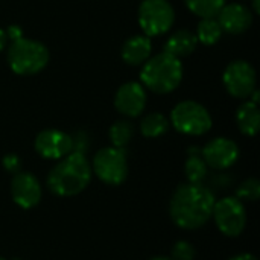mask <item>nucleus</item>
<instances>
[{
	"label": "nucleus",
	"mask_w": 260,
	"mask_h": 260,
	"mask_svg": "<svg viewBox=\"0 0 260 260\" xmlns=\"http://www.w3.org/2000/svg\"><path fill=\"white\" fill-rule=\"evenodd\" d=\"M88 148V137L85 133L79 131L75 133V136H72V152H79V154H85Z\"/></svg>",
	"instance_id": "a878e982"
},
{
	"label": "nucleus",
	"mask_w": 260,
	"mask_h": 260,
	"mask_svg": "<svg viewBox=\"0 0 260 260\" xmlns=\"http://www.w3.org/2000/svg\"><path fill=\"white\" fill-rule=\"evenodd\" d=\"M186 5L195 15L201 18H210L219 14L225 5V0H186Z\"/></svg>",
	"instance_id": "4be33fe9"
},
{
	"label": "nucleus",
	"mask_w": 260,
	"mask_h": 260,
	"mask_svg": "<svg viewBox=\"0 0 260 260\" xmlns=\"http://www.w3.org/2000/svg\"><path fill=\"white\" fill-rule=\"evenodd\" d=\"M91 172L108 186H120L128 177V161L125 151L108 146L99 149L91 163Z\"/></svg>",
	"instance_id": "423d86ee"
},
{
	"label": "nucleus",
	"mask_w": 260,
	"mask_h": 260,
	"mask_svg": "<svg viewBox=\"0 0 260 260\" xmlns=\"http://www.w3.org/2000/svg\"><path fill=\"white\" fill-rule=\"evenodd\" d=\"M224 85L227 91L238 99H245L250 98V94L256 90V70L254 67L244 61V59H236L232 61L222 75Z\"/></svg>",
	"instance_id": "1a4fd4ad"
},
{
	"label": "nucleus",
	"mask_w": 260,
	"mask_h": 260,
	"mask_svg": "<svg viewBox=\"0 0 260 260\" xmlns=\"http://www.w3.org/2000/svg\"><path fill=\"white\" fill-rule=\"evenodd\" d=\"M152 52L151 38L143 35H133L122 46V59L129 66L143 64Z\"/></svg>",
	"instance_id": "2eb2a0df"
},
{
	"label": "nucleus",
	"mask_w": 260,
	"mask_h": 260,
	"mask_svg": "<svg viewBox=\"0 0 260 260\" xmlns=\"http://www.w3.org/2000/svg\"><path fill=\"white\" fill-rule=\"evenodd\" d=\"M218 230L227 238H238L247 225V210L236 197H225L215 201L212 213Z\"/></svg>",
	"instance_id": "6e6552de"
},
{
	"label": "nucleus",
	"mask_w": 260,
	"mask_h": 260,
	"mask_svg": "<svg viewBox=\"0 0 260 260\" xmlns=\"http://www.w3.org/2000/svg\"><path fill=\"white\" fill-rule=\"evenodd\" d=\"M259 2L260 0H253V9H254V12H256V14H259V11H260Z\"/></svg>",
	"instance_id": "c756f323"
},
{
	"label": "nucleus",
	"mask_w": 260,
	"mask_h": 260,
	"mask_svg": "<svg viewBox=\"0 0 260 260\" xmlns=\"http://www.w3.org/2000/svg\"><path fill=\"white\" fill-rule=\"evenodd\" d=\"M91 165L85 154L70 152L50 169L47 189L56 197H75L87 189L91 181Z\"/></svg>",
	"instance_id": "f03ea898"
},
{
	"label": "nucleus",
	"mask_w": 260,
	"mask_h": 260,
	"mask_svg": "<svg viewBox=\"0 0 260 260\" xmlns=\"http://www.w3.org/2000/svg\"><path fill=\"white\" fill-rule=\"evenodd\" d=\"M201 157L209 168L224 171L238 161L239 146L232 139L216 137L201 149Z\"/></svg>",
	"instance_id": "9d476101"
},
{
	"label": "nucleus",
	"mask_w": 260,
	"mask_h": 260,
	"mask_svg": "<svg viewBox=\"0 0 260 260\" xmlns=\"http://www.w3.org/2000/svg\"><path fill=\"white\" fill-rule=\"evenodd\" d=\"M236 198L241 201H257L260 197V183L257 178H248L236 189Z\"/></svg>",
	"instance_id": "5701e85b"
},
{
	"label": "nucleus",
	"mask_w": 260,
	"mask_h": 260,
	"mask_svg": "<svg viewBox=\"0 0 260 260\" xmlns=\"http://www.w3.org/2000/svg\"><path fill=\"white\" fill-rule=\"evenodd\" d=\"M6 41H8V38H6V34H5V30H3V29H0V52L5 49V46H6Z\"/></svg>",
	"instance_id": "c85d7f7f"
},
{
	"label": "nucleus",
	"mask_w": 260,
	"mask_h": 260,
	"mask_svg": "<svg viewBox=\"0 0 260 260\" xmlns=\"http://www.w3.org/2000/svg\"><path fill=\"white\" fill-rule=\"evenodd\" d=\"M116 110L126 117H137L146 107V91L139 82L122 84L114 96Z\"/></svg>",
	"instance_id": "ddd939ff"
},
{
	"label": "nucleus",
	"mask_w": 260,
	"mask_h": 260,
	"mask_svg": "<svg viewBox=\"0 0 260 260\" xmlns=\"http://www.w3.org/2000/svg\"><path fill=\"white\" fill-rule=\"evenodd\" d=\"M175 21V12L168 0H143L139 6V23L146 37L166 34Z\"/></svg>",
	"instance_id": "0eeeda50"
},
{
	"label": "nucleus",
	"mask_w": 260,
	"mask_h": 260,
	"mask_svg": "<svg viewBox=\"0 0 260 260\" xmlns=\"http://www.w3.org/2000/svg\"><path fill=\"white\" fill-rule=\"evenodd\" d=\"M169 129V120L161 113H149L140 122V133L146 139H157L166 134Z\"/></svg>",
	"instance_id": "6ab92c4d"
},
{
	"label": "nucleus",
	"mask_w": 260,
	"mask_h": 260,
	"mask_svg": "<svg viewBox=\"0 0 260 260\" xmlns=\"http://www.w3.org/2000/svg\"><path fill=\"white\" fill-rule=\"evenodd\" d=\"M171 257L174 260H195L197 250L190 242L178 241L171 250Z\"/></svg>",
	"instance_id": "b1692460"
},
{
	"label": "nucleus",
	"mask_w": 260,
	"mask_h": 260,
	"mask_svg": "<svg viewBox=\"0 0 260 260\" xmlns=\"http://www.w3.org/2000/svg\"><path fill=\"white\" fill-rule=\"evenodd\" d=\"M149 260H174L172 257H165V256H157V257H152Z\"/></svg>",
	"instance_id": "7c9ffc66"
},
{
	"label": "nucleus",
	"mask_w": 260,
	"mask_h": 260,
	"mask_svg": "<svg viewBox=\"0 0 260 260\" xmlns=\"http://www.w3.org/2000/svg\"><path fill=\"white\" fill-rule=\"evenodd\" d=\"M236 123L242 134L245 136H256L260 126V113L257 104L248 101L242 104L236 113Z\"/></svg>",
	"instance_id": "f3484780"
},
{
	"label": "nucleus",
	"mask_w": 260,
	"mask_h": 260,
	"mask_svg": "<svg viewBox=\"0 0 260 260\" xmlns=\"http://www.w3.org/2000/svg\"><path fill=\"white\" fill-rule=\"evenodd\" d=\"M35 151L46 160H61L72 152V136L59 129H44L35 137Z\"/></svg>",
	"instance_id": "f8f14e48"
},
{
	"label": "nucleus",
	"mask_w": 260,
	"mask_h": 260,
	"mask_svg": "<svg viewBox=\"0 0 260 260\" xmlns=\"http://www.w3.org/2000/svg\"><path fill=\"white\" fill-rule=\"evenodd\" d=\"M0 260H6V259H5V257H0Z\"/></svg>",
	"instance_id": "2f4dec72"
},
{
	"label": "nucleus",
	"mask_w": 260,
	"mask_h": 260,
	"mask_svg": "<svg viewBox=\"0 0 260 260\" xmlns=\"http://www.w3.org/2000/svg\"><path fill=\"white\" fill-rule=\"evenodd\" d=\"M5 34H6V38H9L11 41H15L18 38H23V30H21V27L18 24H11L5 30Z\"/></svg>",
	"instance_id": "bb28decb"
},
{
	"label": "nucleus",
	"mask_w": 260,
	"mask_h": 260,
	"mask_svg": "<svg viewBox=\"0 0 260 260\" xmlns=\"http://www.w3.org/2000/svg\"><path fill=\"white\" fill-rule=\"evenodd\" d=\"M11 197L12 201L24 210L37 207L43 197L38 178L30 172L15 174L11 180Z\"/></svg>",
	"instance_id": "9b49d317"
},
{
	"label": "nucleus",
	"mask_w": 260,
	"mask_h": 260,
	"mask_svg": "<svg viewBox=\"0 0 260 260\" xmlns=\"http://www.w3.org/2000/svg\"><path fill=\"white\" fill-rule=\"evenodd\" d=\"M189 157L184 165V174L187 178V183H203V180L207 177L209 166L201 157L200 148H190L187 151Z\"/></svg>",
	"instance_id": "a211bd4d"
},
{
	"label": "nucleus",
	"mask_w": 260,
	"mask_h": 260,
	"mask_svg": "<svg viewBox=\"0 0 260 260\" xmlns=\"http://www.w3.org/2000/svg\"><path fill=\"white\" fill-rule=\"evenodd\" d=\"M2 165H3V169L12 175L21 172V160L18 155L15 154H6L3 158H2Z\"/></svg>",
	"instance_id": "393cba45"
},
{
	"label": "nucleus",
	"mask_w": 260,
	"mask_h": 260,
	"mask_svg": "<svg viewBox=\"0 0 260 260\" xmlns=\"http://www.w3.org/2000/svg\"><path fill=\"white\" fill-rule=\"evenodd\" d=\"M140 79L143 85L154 93H171L183 79V64L178 58L161 52L155 56H149L143 62Z\"/></svg>",
	"instance_id": "7ed1b4c3"
},
{
	"label": "nucleus",
	"mask_w": 260,
	"mask_h": 260,
	"mask_svg": "<svg viewBox=\"0 0 260 260\" xmlns=\"http://www.w3.org/2000/svg\"><path fill=\"white\" fill-rule=\"evenodd\" d=\"M134 136V126L128 120H117L110 126L108 137L111 142V146L123 149Z\"/></svg>",
	"instance_id": "412c9836"
},
{
	"label": "nucleus",
	"mask_w": 260,
	"mask_h": 260,
	"mask_svg": "<svg viewBox=\"0 0 260 260\" xmlns=\"http://www.w3.org/2000/svg\"><path fill=\"white\" fill-rule=\"evenodd\" d=\"M222 27L219 24V21L216 20V17H210V18H203L198 24L197 29V40L201 41L206 46H212L215 43H218L222 37Z\"/></svg>",
	"instance_id": "aec40b11"
},
{
	"label": "nucleus",
	"mask_w": 260,
	"mask_h": 260,
	"mask_svg": "<svg viewBox=\"0 0 260 260\" xmlns=\"http://www.w3.org/2000/svg\"><path fill=\"white\" fill-rule=\"evenodd\" d=\"M49 62L47 47L30 38H18L8 49V64L17 75L27 76L41 72Z\"/></svg>",
	"instance_id": "20e7f679"
},
{
	"label": "nucleus",
	"mask_w": 260,
	"mask_h": 260,
	"mask_svg": "<svg viewBox=\"0 0 260 260\" xmlns=\"http://www.w3.org/2000/svg\"><path fill=\"white\" fill-rule=\"evenodd\" d=\"M197 44H198V40L193 32L187 29H180L168 38L163 52L180 59L193 53V50L197 49Z\"/></svg>",
	"instance_id": "dca6fc26"
},
{
	"label": "nucleus",
	"mask_w": 260,
	"mask_h": 260,
	"mask_svg": "<svg viewBox=\"0 0 260 260\" xmlns=\"http://www.w3.org/2000/svg\"><path fill=\"white\" fill-rule=\"evenodd\" d=\"M215 201L213 192L203 183H184L169 201L171 219L183 230H198L212 218Z\"/></svg>",
	"instance_id": "f257e3e1"
},
{
	"label": "nucleus",
	"mask_w": 260,
	"mask_h": 260,
	"mask_svg": "<svg viewBox=\"0 0 260 260\" xmlns=\"http://www.w3.org/2000/svg\"><path fill=\"white\" fill-rule=\"evenodd\" d=\"M216 20L219 21L224 32L239 35L248 30L253 24V14L247 6L241 3H230L222 6V9L216 15Z\"/></svg>",
	"instance_id": "4468645a"
},
{
	"label": "nucleus",
	"mask_w": 260,
	"mask_h": 260,
	"mask_svg": "<svg viewBox=\"0 0 260 260\" xmlns=\"http://www.w3.org/2000/svg\"><path fill=\"white\" fill-rule=\"evenodd\" d=\"M171 123L181 134L203 136L212 128V116L201 104L195 101H183L174 107Z\"/></svg>",
	"instance_id": "39448f33"
},
{
	"label": "nucleus",
	"mask_w": 260,
	"mask_h": 260,
	"mask_svg": "<svg viewBox=\"0 0 260 260\" xmlns=\"http://www.w3.org/2000/svg\"><path fill=\"white\" fill-rule=\"evenodd\" d=\"M229 260H257V257L250 254V253H241V254H236V256L230 257Z\"/></svg>",
	"instance_id": "cd10ccee"
}]
</instances>
